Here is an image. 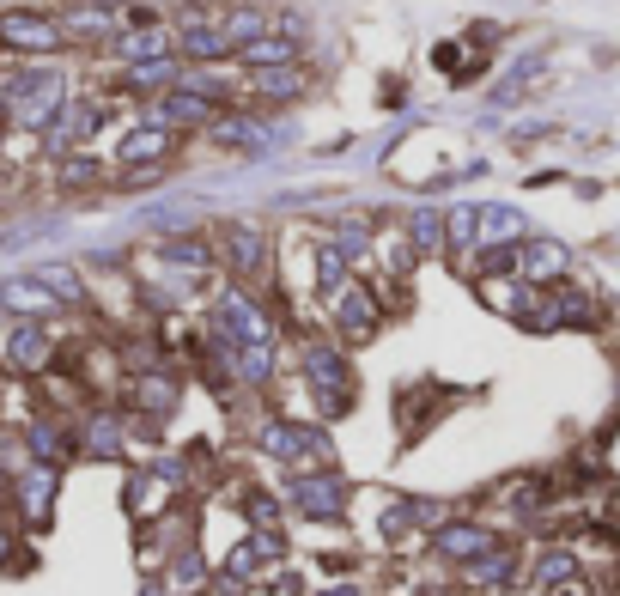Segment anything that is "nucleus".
Returning <instances> with one entry per match:
<instances>
[{
    "label": "nucleus",
    "mask_w": 620,
    "mask_h": 596,
    "mask_svg": "<svg viewBox=\"0 0 620 596\" xmlns=\"http://www.w3.org/2000/svg\"><path fill=\"white\" fill-rule=\"evenodd\" d=\"M7 37H13V43H49V25H37V19H7Z\"/></svg>",
    "instance_id": "1"
}]
</instances>
